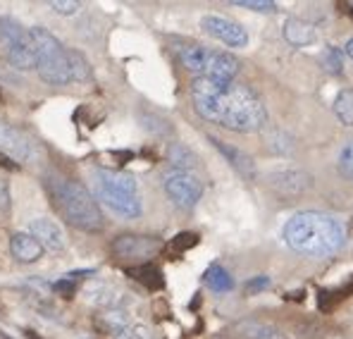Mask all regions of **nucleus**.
Returning <instances> with one entry per match:
<instances>
[{"label": "nucleus", "instance_id": "27", "mask_svg": "<svg viewBox=\"0 0 353 339\" xmlns=\"http://www.w3.org/2000/svg\"><path fill=\"white\" fill-rule=\"evenodd\" d=\"M339 172L353 182V142H346L339 153Z\"/></svg>", "mask_w": 353, "mask_h": 339}, {"label": "nucleus", "instance_id": "12", "mask_svg": "<svg viewBox=\"0 0 353 339\" xmlns=\"http://www.w3.org/2000/svg\"><path fill=\"white\" fill-rule=\"evenodd\" d=\"M239 67H241L239 60L232 53H227V50H208L203 77L217 81H234Z\"/></svg>", "mask_w": 353, "mask_h": 339}, {"label": "nucleus", "instance_id": "33", "mask_svg": "<svg viewBox=\"0 0 353 339\" xmlns=\"http://www.w3.org/2000/svg\"><path fill=\"white\" fill-rule=\"evenodd\" d=\"M122 339H150V330L146 325H132Z\"/></svg>", "mask_w": 353, "mask_h": 339}, {"label": "nucleus", "instance_id": "1", "mask_svg": "<svg viewBox=\"0 0 353 339\" xmlns=\"http://www.w3.org/2000/svg\"><path fill=\"white\" fill-rule=\"evenodd\" d=\"M191 101L201 117L212 124H220L230 132H258L268 119V110L258 93L239 81L196 77L191 81Z\"/></svg>", "mask_w": 353, "mask_h": 339}, {"label": "nucleus", "instance_id": "21", "mask_svg": "<svg viewBox=\"0 0 353 339\" xmlns=\"http://www.w3.org/2000/svg\"><path fill=\"white\" fill-rule=\"evenodd\" d=\"M208 50H210V48H203V46H199V43L181 46V48H179L181 65H184L189 72H196L199 77H203L205 60H208Z\"/></svg>", "mask_w": 353, "mask_h": 339}, {"label": "nucleus", "instance_id": "30", "mask_svg": "<svg viewBox=\"0 0 353 339\" xmlns=\"http://www.w3.org/2000/svg\"><path fill=\"white\" fill-rule=\"evenodd\" d=\"M48 8L58 14H77L81 8V3H77V0H50Z\"/></svg>", "mask_w": 353, "mask_h": 339}, {"label": "nucleus", "instance_id": "26", "mask_svg": "<svg viewBox=\"0 0 353 339\" xmlns=\"http://www.w3.org/2000/svg\"><path fill=\"white\" fill-rule=\"evenodd\" d=\"M70 60H72V72H74V81H84L91 77V67H88L86 57L77 50H70Z\"/></svg>", "mask_w": 353, "mask_h": 339}, {"label": "nucleus", "instance_id": "32", "mask_svg": "<svg viewBox=\"0 0 353 339\" xmlns=\"http://www.w3.org/2000/svg\"><path fill=\"white\" fill-rule=\"evenodd\" d=\"M10 206H12V198H10V184H8V180L0 177V213H8Z\"/></svg>", "mask_w": 353, "mask_h": 339}, {"label": "nucleus", "instance_id": "22", "mask_svg": "<svg viewBox=\"0 0 353 339\" xmlns=\"http://www.w3.org/2000/svg\"><path fill=\"white\" fill-rule=\"evenodd\" d=\"M203 282H205V287H210L212 291H217V294H225V291L234 289V280H232V275L227 273L225 268H220V265H210V268L205 270Z\"/></svg>", "mask_w": 353, "mask_h": 339}, {"label": "nucleus", "instance_id": "5", "mask_svg": "<svg viewBox=\"0 0 353 339\" xmlns=\"http://www.w3.org/2000/svg\"><path fill=\"white\" fill-rule=\"evenodd\" d=\"M0 43L5 46V55L12 67L17 70L36 67L34 34L22 22H17L14 17H0Z\"/></svg>", "mask_w": 353, "mask_h": 339}, {"label": "nucleus", "instance_id": "37", "mask_svg": "<svg viewBox=\"0 0 353 339\" xmlns=\"http://www.w3.org/2000/svg\"><path fill=\"white\" fill-rule=\"evenodd\" d=\"M346 53H349V55L353 57V36H351L349 41H346Z\"/></svg>", "mask_w": 353, "mask_h": 339}, {"label": "nucleus", "instance_id": "23", "mask_svg": "<svg viewBox=\"0 0 353 339\" xmlns=\"http://www.w3.org/2000/svg\"><path fill=\"white\" fill-rule=\"evenodd\" d=\"M334 115L344 127H353V88H344L334 98Z\"/></svg>", "mask_w": 353, "mask_h": 339}, {"label": "nucleus", "instance_id": "25", "mask_svg": "<svg viewBox=\"0 0 353 339\" xmlns=\"http://www.w3.org/2000/svg\"><path fill=\"white\" fill-rule=\"evenodd\" d=\"M320 65L325 67V72H330V75H341V70H344V57L336 48H332V46H327L323 50V55H320Z\"/></svg>", "mask_w": 353, "mask_h": 339}, {"label": "nucleus", "instance_id": "16", "mask_svg": "<svg viewBox=\"0 0 353 339\" xmlns=\"http://www.w3.org/2000/svg\"><path fill=\"white\" fill-rule=\"evenodd\" d=\"M96 327L108 337H115V339H122L127 335V330L132 327V320H129L127 311L124 309H117V311H103L96 316Z\"/></svg>", "mask_w": 353, "mask_h": 339}, {"label": "nucleus", "instance_id": "29", "mask_svg": "<svg viewBox=\"0 0 353 339\" xmlns=\"http://www.w3.org/2000/svg\"><path fill=\"white\" fill-rule=\"evenodd\" d=\"M196 244H199V234L196 232H179L176 237L172 239V249L176 253H184V251H189V249H194Z\"/></svg>", "mask_w": 353, "mask_h": 339}, {"label": "nucleus", "instance_id": "11", "mask_svg": "<svg viewBox=\"0 0 353 339\" xmlns=\"http://www.w3.org/2000/svg\"><path fill=\"white\" fill-rule=\"evenodd\" d=\"M268 182L274 191L287 194V196L303 194V191L310 189V175L305 170H299V168H282L277 172H270Z\"/></svg>", "mask_w": 353, "mask_h": 339}, {"label": "nucleus", "instance_id": "10", "mask_svg": "<svg viewBox=\"0 0 353 339\" xmlns=\"http://www.w3.org/2000/svg\"><path fill=\"white\" fill-rule=\"evenodd\" d=\"M0 153L12 158L14 163H29L36 155V146L24 132L8 122H0Z\"/></svg>", "mask_w": 353, "mask_h": 339}, {"label": "nucleus", "instance_id": "14", "mask_svg": "<svg viewBox=\"0 0 353 339\" xmlns=\"http://www.w3.org/2000/svg\"><path fill=\"white\" fill-rule=\"evenodd\" d=\"M10 251L19 263H36L43 255V246L31 232H14L10 239Z\"/></svg>", "mask_w": 353, "mask_h": 339}, {"label": "nucleus", "instance_id": "7", "mask_svg": "<svg viewBox=\"0 0 353 339\" xmlns=\"http://www.w3.org/2000/svg\"><path fill=\"white\" fill-rule=\"evenodd\" d=\"M110 249L122 260H148L163 251V242L148 234H119L112 239Z\"/></svg>", "mask_w": 353, "mask_h": 339}, {"label": "nucleus", "instance_id": "20", "mask_svg": "<svg viewBox=\"0 0 353 339\" xmlns=\"http://www.w3.org/2000/svg\"><path fill=\"white\" fill-rule=\"evenodd\" d=\"M127 275H129V278L137 280V282H141L150 291H158V289H163V287H165L163 273H160V268H155L153 263L134 265V268L127 270Z\"/></svg>", "mask_w": 353, "mask_h": 339}, {"label": "nucleus", "instance_id": "18", "mask_svg": "<svg viewBox=\"0 0 353 339\" xmlns=\"http://www.w3.org/2000/svg\"><path fill=\"white\" fill-rule=\"evenodd\" d=\"M93 182H101L105 186H112V189H122L129 191V194H139L137 180L127 172H117V170H96L93 172Z\"/></svg>", "mask_w": 353, "mask_h": 339}, {"label": "nucleus", "instance_id": "4", "mask_svg": "<svg viewBox=\"0 0 353 339\" xmlns=\"http://www.w3.org/2000/svg\"><path fill=\"white\" fill-rule=\"evenodd\" d=\"M34 46H36V70L39 77L50 86H65L74 81V72H72L70 50L58 41L46 27H34Z\"/></svg>", "mask_w": 353, "mask_h": 339}, {"label": "nucleus", "instance_id": "8", "mask_svg": "<svg viewBox=\"0 0 353 339\" xmlns=\"http://www.w3.org/2000/svg\"><path fill=\"white\" fill-rule=\"evenodd\" d=\"M96 184V198L108 206L112 213H117L124 220H137L141 215V201H139V194H129V191L122 189H112V186H105L101 182H93Z\"/></svg>", "mask_w": 353, "mask_h": 339}, {"label": "nucleus", "instance_id": "35", "mask_svg": "<svg viewBox=\"0 0 353 339\" xmlns=\"http://www.w3.org/2000/svg\"><path fill=\"white\" fill-rule=\"evenodd\" d=\"M253 339H284L282 332H277V330H261Z\"/></svg>", "mask_w": 353, "mask_h": 339}, {"label": "nucleus", "instance_id": "19", "mask_svg": "<svg viewBox=\"0 0 353 339\" xmlns=\"http://www.w3.org/2000/svg\"><path fill=\"white\" fill-rule=\"evenodd\" d=\"M88 299H91L93 304L101 306V309H105V311L124 309V304H127V296H124L119 289H115V287H110V284L93 287V289H91V296H88Z\"/></svg>", "mask_w": 353, "mask_h": 339}, {"label": "nucleus", "instance_id": "6", "mask_svg": "<svg viewBox=\"0 0 353 339\" xmlns=\"http://www.w3.org/2000/svg\"><path fill=\"white\" fill-rule=\"evenodd\" d=\"M163 189L170 201L181 211H191L203 196V182L199 180L196 172L186 170H170L163 177Z\"/></svg>", "mask_w": 353, "mask_h": 339}, {"label": "nucleus", "instance_id": "3", "mask_svg": "<svg viewBox=\"0 0 353 339\" xmlns=\"http://www.w3.org/2000/svg\"><path fill=\"white\" fill-rule=\"evenodd\" d=\"M46 189L53 198V206L58 208L62 220L70 222L72 227L84 229V232H101L103 225H105L98 201L77 180L53 175L46 180Z\"/></svg>", "mask_w": 353, "mask_h": 339}, {"label": "nucleus", "instance_id": "9", "mask_svg": "<svg viewBox=\"0 0 353 339\" xmlns=\"http://www.w3.org/2000/svg\"><path fill=\"white\" fill-rule=\"evenodd\" d=\"M201 27H203L205 34H210L212 39L222 41V43L232 46V48H243V46H248L246 29L230 17H222V14H205V17H201Z\"/></svg>", "mask_w": 353, "mask_h": 339}, {"label": "nucleus", "instance_id": "31", "mask_svg": "<svg viewBox=\"0 0 353 339\" xmlns=\"http://www.w3.org/2000/svg\"><path fill=\"white\" fill-rule=\"evenodd\" d=\"M53 289L58 291L60 296H65V299H70V296H74V294H77V280H72V278L58 280V282L53 284Z\"/></svg>", "mask_w": 353, "mask_h": 339}, {"label": "nucleus", "instance_id": "13", "mask_svg": "<svg viewBox=\"0 0 353 339\" xmlns=\"http://www.w3.org/2000/svg\"><path fill=\"white\" fill-rule=\"evenodd\" d=\"M29 232L34 234L41 242V246L48 249V251H62V249H65V232H62V227L55 220H50V217H36V220H31Z\"/></svg>", "mask_w": 353, "mask_h": 339}, {"label": "nucleus", "instance_id": "2", "mask_svg": "<svg viewBox=\"0 0 353 339\" xmlns=\"http://www.w3.org/2000/svg\"><path fill=\"white\" fill-rule=\"evenodd\" d=\"M284 242L296 253L310 255V258H325L334 255L344 246L346 232L336 217L327 213L303 211L296 213L284 225Z\"/></svg>", "mask_w": 353, "mask_h": 339}, {"label": "nucleus", "instance_id": "17", "mask_svg": "<svg viewBox=\"0 0 353 339\" xmlns=\"http://www.w3.org/2000/svg\"><path fill=\"white\" fill-rule=\"evenodd\" d=\"M284 39L287 43L296 46V48H305V46H313L315 39H318V31L310 22L299 17H292L284 22Z\"/></svg>", "mask_w": 353, "mask_h": 339}, {"label": "nucleus", "instance_id": "15", "mask_svg": "<svg viewBox=\"0 0 353 339\" xmlns=\"http://www.w3.org/2000/svg\"><path fill=\"white\" fill-rule=\"evenodd\" d=\"M210 144L215 146V148L220 151V153L225 155L227 160H230V165L239 172V175L243 177V180H248V182L256 180V165H253L251 155L243 153V151H241V148H236V146H230V144L217 142L215 137H210Z\"/></svg>", "mask_w": 353, "mask_h": 339}, {"label": "nucleus", "instance_id": "24", "mask_svg": "<svg viewBox=\"0 0 353 339\" xmlns=\"http://www.w3.org/2000/svg\"><path fill=\"white\" fill-rule=\"evenodd\" d=\"M170 160H172L174 170L196 172V168H199V165H196V155L181 144H174L172 148H170Z\"/></svg>", "mask_w": 353, "mask_h": 339}, {"label": "nucleus", "instance_id": "36", "mask_svg": "<svg viewBox=\"0 0 353 339\" xmlns=\"http://www.w3.org/2000/svg\"><path fill=\"white\" fill-rule=\"evenodd\" d=\"M0 165H3L5 170H17V168H19V165L14 163L12 158H8V155H5V153H0Z\"/></svg>", "mask_w": 353, "mask_h": 339}, {"label": "nucleus", "instance_id": "28", "mask_svg": "<svg viewBox=\"0 0 353 339\" xmlns=\"http://www.w3.org/2000/svg\"><path fill=\"white\" fill-rule=\"evenodd\" d=\"M232 5L253 10V12H272V10H277V3H272V0H232Z\"/></svg>", "mask_w": 353, "mask_h": 339}, {"label": "nucleus", "instance_id": "34", "mask_svg": "<svg viewBox=\"0 0 353 339\" xmlns=\"http://www.w3.org/2000/svg\"><path fill=\"white\" fill-rule=\"evenodd\" d=\"M268 284H270V280H268V278H256V280H251V282H246V294H258V291H263Z\"/></svg>", "mask_w": 353, "mask_h": 339}]
</instances>
